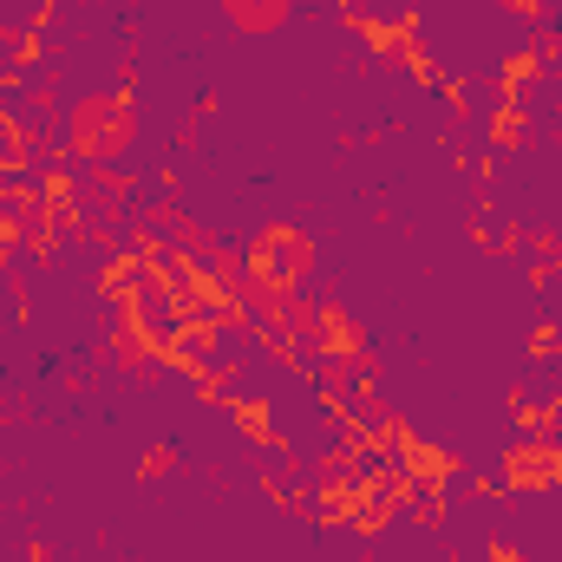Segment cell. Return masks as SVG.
Segmentation results:
<instances>
[{"instance_id":"cell-2","label":"cell","mask_w":562,"mask_h":562,"mask_svg":"<svg viewBox=\"0 0 562 562\" xmlns=\"http://www.w3.org/2000/svg\"><path fill=\"white\" fill-rule=\"evenodd\" d=\"M314 262H321V249H314V236L301 229V223H262L256 236H249V249H243V281L236 288H276V294H294L301 281L314 276Z\"/></svg>"},{"instance_id":"cell-9","label":"cell","mask_w":562,"mask_h":562,"mask_svg":"<svg viewBox=\"0 0 562 562\" xmlns=\"http://www.w3.org/2000/svg\"><path fill=\"white\" fill-rule=\"evenodd\" d=\"M524 256H530V281H557L562 288V236L557 229H524Z\"/></svg>"},{"instance_id":"cell-5","label":"cell","mask_w":562,"mask_h":562,"mask_svg":"<svg viewBox=\"0 0 562 562\" xmlns=\"http://www.w3.org/2000/svg\"><path fill=\"white\" fill-rule=\"evenodd\" d=\"M400 464H406L400 477H406L413 491H445L451 477H464V458H458V451H445V445H425V438H413V431L400 438Z\"/></svg>"},{"instance_id":"cell-6","label":"cell","mask_w":562,"mask_h":562,"mask_svg":"<svg viewBox=\"0 0 562 562\" xmlns=\"http://www.w3.org/2000/svg\"><path fill=\"white\" fill-rule=\"evenodd\" d=\"M216 13H223L229 33H243V40H269V33H281V26L294 20V0H216Z\"/></svg>"},{"instance_id":"cell-11","label":"cell","mask_w":562,"mask_h":562,"mask_svg":"<svg viewBox=\"0 0 562 562\" xmlns=\"http://www.w3.org/2000/svg\"><path fill=\"white\" fill-rule=\"evenodd\" d=\"M177 464H183V451H177V438H164V445H150V451L138 458V471H132V477H138V484H157V477H170Z\"/></svg>"},{"instance_id":"cell-3","label":"cell","mask_w":562,"mask_h":562,"mask_svg":"<svg viewBox=\"0 0 562 562\" xmlns=\"http://www.w3.org/2000/svg\"><path fill=\"white\" fill-rule=\"evenodd\" d=\"M307 347H314L321 360H334V373H340V367H360V360L373 353L367 327L347 314V301H340V294H321V301H314V327H307Z\"/></svg>"},{"instance_id":"cell-1","label":"cell","mask_w":562,"mask_h":562,"mask_svg":"<svg viewBox=\"0 0 562 562\" xmlns=\"http://www.w3.org/2000/svg\"><path fill=\"white\" fill-rule=\"evenodd\" d=\"M138 144V99L132 92H86L59 112V164H125V150Z\"/></svg>"},{"instance_id":"cell-14","label":"cell","mask_w":562,"mask_h":562,"mask_svg":"<svg viewBox=\"0 0 562 562\" xmlns=\"http://www.w3.org/2000/svg\"><path fill=\"white\" fill-rule=\"evenodd\" d=\"M497 7H510V13L530 20V26H543V13H550V0H497Z\"/></svg>"},{"instance_id":"cell-13","label":"cell","mask_w":562,"mask_h":562,"mask_svg":"<svg viewBox=\"0 0 562 562\" xmlns=\"http://www.w3.org/2000/svg\"><path fill=\"white\" fill-rule=\"evenodd\" d=\"M530 360H562V327L557 321H537V327H530Z\"/></svg>"},{"instance_id":"cell-10","label":"cell","mask_w":562,"mask_h":562,"mask_svg":"<svg viewBox=\"0 0 562 562\" xmlns=\"http://www.w3.org/2000/svg\"><path fill=\"white\" fill-rule=\"evenodd\" d=\"M530 144V105H497L491 112V150H524Z\"/></svg>"},{"instance_id":"cell-8","label":"cell","mask_w":562,"mask_h":562,"mask_svg":"<svg viewBox=\"0 0 562 562\" xmlns=\"http://www.w3.org/2000/svg\"><path fill=\"white\" fill-rule=\"evenodd\" d=\"M229 419L243 425L256 445H281L276 431V406H269V393H229Z\"/></svg>"},{"instance_id":"cell-4","label":"cell","mask_w":562,"mask_h":562,"mask_svg":"<svg viewBox=\"0 0 562 562\" xmlns=\"http://www.w3.org/2000/svg\"><path fill=\"white\" fill-rule=\"evenodd\" d=\"M497 477L504 491H543V484H562V438H510L504 458H497Z\"/></svg>"},{"instance_id":"cell-7","label":"cell","mask_w":562,"mask_h":562,"mask_svg":"<svg viewBox=\"0 0 562 562\" xmlns=\"http://www.w3.org/2000/svg\"><path fill=\"white\" fill-rule=\"evenodd\" d=\"M543 79V59H537V46H517L510 59H504V72H497V105H524V92Z\"/></svg>"},{"instance_id":"cell-15","label":"cell","mask_w":562,"mask_h":562,"mask_svg":"<svg viewBox=\"0 0 562 562\" xmlns=\"http://www.w3.org/2000/svg\"><path fill=\"white\" fill-rule=\"evenodd\" d=\"M13 562H59L53 557V543H46V537H26V543H20V557Z\"/></svg>"},{"instance_id":"cell-12","label":"cell","mask_w":562,"mask_h":562,"mask_svg":"<svg viewBox=\"0 0 562 562\" xmlns=\"http://www.w3.org/2000/svg\"><path fill=\"white\" fill-rule=\"evenodd\" d=\"M26 249V216L13 210V203H0V276L13 269V256Z\"/></svg>"}]
</instances>
